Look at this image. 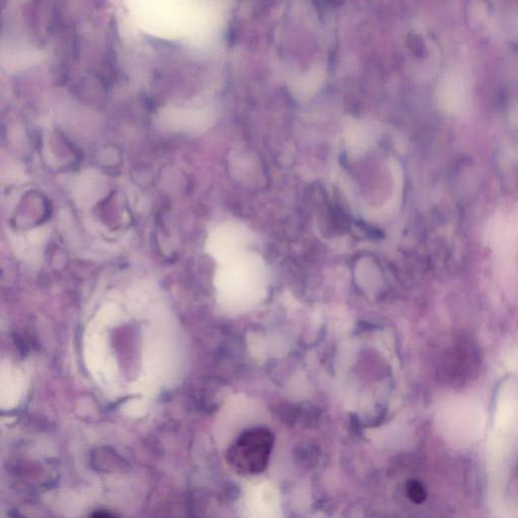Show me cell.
<instances>
[{
    "instance_id": "6da1fadb",
    "label": "cell",
    "mask_w": 518,
    "mask_h": 518,
    "mask_svg": "<svg viewBox=\"0 0 518 518\" xmlns=\"http://www.w3.org/2000/svg\"><path fill=\"white\" fill-rule=\"evenodd\" d=\"M272 447V435L265 428L252 429L238 438L229 452V459L237 471L258 474L265 470Z\"/></svg>"
},
{
    "instance_id": "7a4b0ae2",
    "label": "cell",
    "mask_w": 518,
    "mask_h": 518,
    "mask_svg": "<svg viewBox=\"0 0 518 518\" xmlns=\"http://www.w3.org/2000/svg\"><path fill=\"white\" fill-rule=\"evenodd\" d=\"M407 493L409 498L415 503L423 502L426 499V491L423 486L417 481H411L407 486Z\"/></svg>"
}]
</instances>
